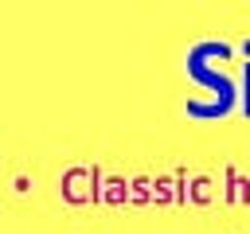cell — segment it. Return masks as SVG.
<instances>
[{
	"label": "cell",
	"instance_id": "1",
	"mask_svg": "<svg viewBox=\"0 0 250 234\" xmlns=\"http://www.w3.org/2000/svg\"><path fill=\"white\" fill-rule=\"evenodd\" d=\"M203 58H207V55H203V43H199V47H191V55H188V78H195L199 86H207L211 94H219V101L230 109V105H234V82H230L227 74L211 70Z\"/></svg>",
	"mask_w": 250,
	"mask_h": 234
},
{
	"label": "cell",
	"instance_id": "2",
	"mask_svg": "<svg viewBox=\"0 0 250 234\" xmlns=\"http://www.w3.org/2000/svg\"><path fill=\"white\" fill-rule=\"evenodd\" d=\"M90 176H94L90 168H70V172L62 176V195H66L70 203H86V199H94L90 191H82V187H78V183H82V179H90Z\"/></svg>",
	"mask_w": 250,
	"mask_h": 234
},
{
	"label": "cell",
	"instance_id": "3",
	"mask_svg": "<svg viewBox=\"0 0 250 234\" xmlns=\"http://www.w3.org/2000/svg\"><path fill=\"white\" fill-rule=\"evenodd\" d=\"M242 109H246V117H250V62H246V94H242Z\"/></svg>",
	"mask_w": 250,
	"mask_h": 234
}]
</instances>
